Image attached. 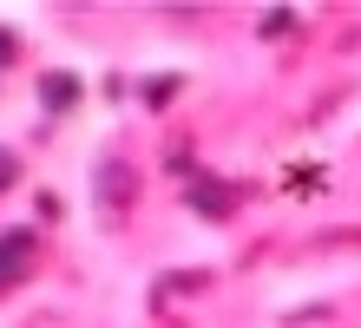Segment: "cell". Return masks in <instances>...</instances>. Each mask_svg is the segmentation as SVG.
Wrapping results in <instances>:
<instances>
[{
	"label": "cell",
	"instance_id": "6da1fadb",
	"mask_svg": "<svg viewBox=\"0 0 361 328\" xmlns=\"http://www.w3.org/2000/svg\"><path fill=\"white\" fill-rule=\"evenodd\" d=\"M27 262H33V230H7L0 236V282L27 276Z\"/></svg>",
	"mask_w": 361,
	"mask_h": 328
},
{
	"label": "cell",
	"instance_id": "277c9868",
	"mask_svg": "<svg viewBox=\"0 0 361 328\" xmlns=\"http://www.w3.org/2000/svg\"><path fill=\"white\" fill-rule=\"evenodd\" d=\"M7 47H13V40H7V33H0V59H13V53H7Z\"/></svg>",
	"mask_w": 361,
	"mask_h": 328
},
{
	"label": "cell",
	"instance_id": "3957f363",
	"mask_svg": "<svg viewBox=\"0 0 361 328\" xmlns=\"http://www.w3.org/2000/svg\"><path fill=\"white\" fill-rule=\"evenodd\" d=\"M13 178H20V158H13V151H7V145H0V190H7Z\"/></svg>",
	"mask_w": 361,
	"mask_h": 328
},
{
	"label": "cell",
	"instance_id": "7a4b0ae2",
	"mask_svg": "<svg viewBox=\"0 0 361 328\" xmlns=\"http://www.w3.org/2000/svg\"><path fill=\"white\" fill-rule=\"evenodd\" d=\"M39 92H47L53 112H66V105L79 99V79H73V73H47V79H39Z\"/></svg>",
	"mask_w": 361,
	"mask_h": 328
}]
</instances>
